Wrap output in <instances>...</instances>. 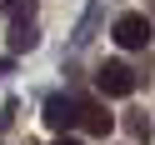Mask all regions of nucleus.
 <instances>
[{"instance_id":"4","label":"nucleus","mask_w":155,"mask_h":145,"mask_svg":"<svg viewBox=\"0 0 155 145\" xmlns=\"http://www.w3.org/2000/svg\"><path fill=\"white\" fill-rule=\"evenodd\" d=\"M45 125H50L55 135H65L75 125V100L70 95H50V100H45Z\"/></svg>"},{"instance_id":"3","label":"nucleus","mask_w":155,"mask_h":145,"mask_svg":"<svg viewBox=\"0 0 155 145\" xmlns=\"http://www.w3.org/2000/svg\"><path fill=\"white\" fill-rule=\"evenodd\" d=\"M75 125H85L90 135H110L115 130V115L105 110L100 100H75Z\"/></svg>"},{"instance_id":"2","label":"nucleus","mask_w":155,"mask_h":145,"mask_svg":"<svg viewBox=\"0 0 155 145\" xmlns=\"http://www.w3.org/2000/svg\"><path fill=\"white\" fill-rule=\"evenodd\" d=\"M150 20H145L140 10H130V15H120V20H115V45H120V50H145V40H150Z\"/></svg>"},{"instance_id":"7","label":"nucleus","mask_w":155,"mask_h":145,"mask_svg":"<svg viewBox=\"0 0 155 145\" xmlns=\"http://www.w3.org/2000/svg\"><path fill=\"white\" fill-rule=\"evenodd\" d=\"M5 10H10V20H30V15H35V0H5Z\"/></svg>"},{"instance_id":"6","label":"nucleus","mask_w":155,"mask_h":145,"mask_svg":"<svg viewBox=\"0 0 155 145\" xmlns=\"http://www.w3.org/2000/svg\"><path fill=\"white\" fill-rule=\"evenodd\" d=\"M35 45V35L25 30V20H15V30H10V50H30Z\"/></svg>"},{"instance_id":"1","label":"nucleus","mask_w":155,"mask_h":145,"mask_svg":"<svg viewBox=\"0 0 155 145\" xmlns=\"http://www.w3.org/2000/svg\"><path fill=\"white\" fill-rule=\"evenodd\" d=\"M95 85H100V95H110V100H120V95L135 90V70L125 60H105L100 70H95Z\"/></svg>"},{"instance_id":"5","label":"nucleus","mask_w":155,"mask_h":145,"mask_svg":"<svg viewBox=\"0 0 155 145\" xmlns=\"http://www.w3.org/2000/svg\"><path fill=\"white\" fill-rule=\"evenodd\" d=\"M125 130H130L135 140H150V120H145L140 110H130V115H125Z\"/></svg>"},{"instance_id":"8","label":"nucleus","mask_w":155,"mask_h":145,"mask_svg":"<svg viewBox=\"0 0 155 145\" xmlns=\"http://www.w3.org/2000/svg\"><path fill=\"white\" fill-rule=\"evenodd\" d=\"M55 145H80V140H75V135H55Z\"/></svg>"}]
</instances>
